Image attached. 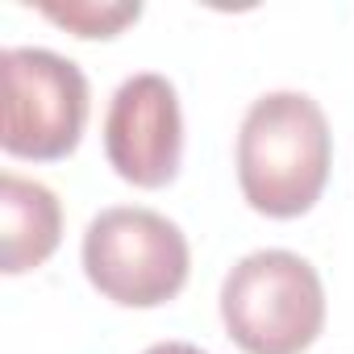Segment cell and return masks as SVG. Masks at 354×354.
I'll return each mask as SVG.
<instances>
[{
    "label": "cell",
    "mask_w": 354,
    "mask_h": 354,
    "mask_svg": "<svg viewBox=\"0 0 354 354\" xmlns=\"http://www.w3.org/2000/svg\"><path fill=\"white\" fill-rule=\"evenodd\" d=\"M333 138L325 109L304 92L259 96L238 129V188L263 217H304L329 180Z\"/></svg>",
    "instance_id": "obj_1"
},
{
    "label": "cell",
    "mask_w": 354,
    "mask_h": 354,
    "mask_svg": "<svg viewBox=\"0 0 354 354\" xmlns=\"http://www.w3.org/2000/svg\"><path fill=\"white\" fill-rule=\"evenodd\" d=\"M221 321L242 354H304L325 329V288L296 250H254L221 283Z\"/></svg>",
    "instance_id": "obj_2"
},
{
    "label": "cell",
    "mask_w": 354,
    "mask_h": 354,
    "mask_svg": "<svg viewBox=\"0 0 354 354\" xmlns=\"http://www.w3.org/2000/svg\"><path fill=\"white\" fill-rule=\"evenodd\" d=\"M188 271L192 250L184 230L154 209H104L84 234V275L121 308H158L175 300L188 283Z\"/></svg>",
    "instance_id": "obj_3"
},
{
    "label": "cell",
    "mask_w": 354,
    "mask_h": 354,
    "mask_svg": "<svg viewBox=\"0 0 354 354\" xmlns=\"http://www.w3.org/2000/svg\"><path fill=\"white\" fill-rule=\"evenodd\" d=\"M5 80V129L0 146L13 158H67L88 125V75L42 46H9L0 55Z\"/></svg>",
    "instance_id": "obj_4"
},
{
    "label": "cell",
    "mask_w": 354,
    "mask_h": 354,
    "mask_svg": "<svg viewBox=\"0 0 354 354\" xmlns=\"http://www.w3.org/2000/svg\"><path fill=\"white\" fill-rule=\"evenodd\" d=\"M109 167L133 188H167L184 162V113L180 92L158 71L129 75L104 113Z\"/></svg>",
    "instance_id": "obj_5"
},
{
    "label": "cell",
    "mask_w": 354,
    "mask_h": 354,
    "mask_svg": "<svg viewBox=\"0 0 354 354\" xmlns=\"http://www.w3.org/2000/svg\"><path fill=\"white\" fill-rule=\"evenodd\" d=\"M59 238H63L59 196L17 171L0 175V271L26 275L42 267L59 250Z\"/></svg>",
    "instance_id": "obj_6"
},
{
    "label": "cell",
    "mask_w": 354,
    "mask_h": 354,
    "mask_svg": "<svg viewBox=\"0 0 354 354\" xmlns=\"http://www.w3.org/2000/svg\"><path fill=\"white\" fill-rule=\"evenodd\" d=\"M38 13L63 30H71L75 38H117L125 26H133L142 17V5L138 0H67V5H38Z\"/></svg>",
    "instance_id": "obj_7"
},
{
    "label": "cell",
    "mask_w": 354,
    "mask_h": 354,
    "mask_svg": "<svg viewBox=\"0 0 354 354\" xmlns=\"http://www.w3.org/2000/svg\"><path fill=\"white\" fill-rule=\"evenodd\" d=\"M142 354H209V350H201V346H192V342H154V346L142 350Z\"/></svg>",
    "instance_id": "obj_8"
}]
</instances>
